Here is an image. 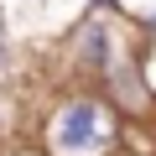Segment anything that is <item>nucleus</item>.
Here are the masks:
<instances>
[{"instance_id":"nucleus-1","label":"nucleus","mask_w":156,"mask_h":156,"mask_svg":"<svg viewBox=\"0 0 156 156\" xmlns=\"http://www.w3.org/2000/svg\"><path fill=\"white\" fill-rule=\"evenodd\" d=\"M31 140L47 156H125V120L99 89H57L47 94Z\"/></svg>"},{"instance_id":"nucleus-2","label":"nucleus","mask_w":156,"mask_h":156,"mask_svg":"<svg viewBox=\"0 0 156 156\" xmlns=\"http://www.w3.org/2000/svg\"><path fill=\"white\" fill-rule=\"evenodd\" d=\"M140 52V31L120 16H78L62 37V73L68 89H99L104 78Z\"/></svg>"},{"instance_id":"nucleus-3","label":"nucleus","mask_w":156,"mask_h":156,"mask_svg":"<svg viewBox=\"0 0 156 156\" xmlns=\"http://www.w3.org/2000/svg\"><path fill=\"white\" fill-rule=\"evenodd\" d=\"M21 140V104H16V94L0 83V151L5 146H16Z\"/></svg>"},{"instance_id":"nucleus-4","label":"nucleus","mask_w":156,"mask_h":156,"mask_svg":"<svg viewBox=\"0 0 156 156\" xmlns=\"http://www.w3.org/2000/svg\"><path fill=\"white\" fill-rule=\"evenodd\" d=\"M140 73H146V89L156 99V42H140Z\"/></svg>"},{"instance_id":"nucleus-5","label":"nucleus","mask_w":156,"mask_h":156,"mask_svg":"<svg viewBox=\"0 0 156 156\" xmlns=\"http://www.w3.org/2000/svg\"><path fill=\"white\" fill-rule=\"evenodd\" d=\"M0 156H47V151H42L37 140H16V146H5Z\"/></svg>"}]
</instances>
